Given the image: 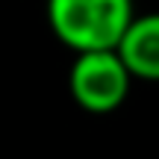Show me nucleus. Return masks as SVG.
Listing matches in <instances>:
<instances>
[{"instance_id": "f257e3e1", "label": "nucleus", "mask_w": 159, "mask_h": 159, "mask_svg": "<svg viewBox=\"0 0 159 159\" xmlns=\"http://www.w3.org/2000/svg\"><path fill=\"white\" fill-rule=\"evenodd\" d=\"M50 27L68 47L118 50L133 24V0H47Z\"/></svg>"}, {"instance_id": "7ed1b4c3", "label": "nucleus", "mask_w": 159, "mask_h": 159, "mask_svg": "<svg viewBox=\"0 0 159 159\" xmlns=\"http://www.w3.org/2000/svg\"><path fill=\"white\" fill-rule=\"evenodd\" d=\"M118 53L133 77L159 80V12L133 18L130 30L118 44Z\"/></svg>"}, {"instance_id": "f03ea898", "label": "nucleus", "mask_w": 159, "mask_h": 159, "mask_svg": "<svg viewBox=\"0 0 159 159\" xmlns=\"http://www.w3.org/2000/svg\"><path fill=\"white\" fill-rule=\"evenodd\" d=\"M130 77L118 50H83L71 68V94L89 112H109L127 97Z\"/></svg>"}]
</instances>
